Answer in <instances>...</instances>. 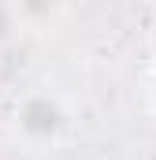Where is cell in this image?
Listing matches in <instances>:
<instances>
[{
	"label": "cell",
	"instance_id": "6da1fadb",
	"mask_svg": "<svg viewBox=\"0 0 156 160\" xmlns=\"http://www.w3.org/2000/svg\"><path fill=\"white\" fill-rule=\"evenodd\" d=\"M26 127H30V130H52V127H56V108L45 104V101L30 104V108H26Z\"/></svg>",
	"mask_w": 156,
	"mask_h": 160
}]
</instances>
